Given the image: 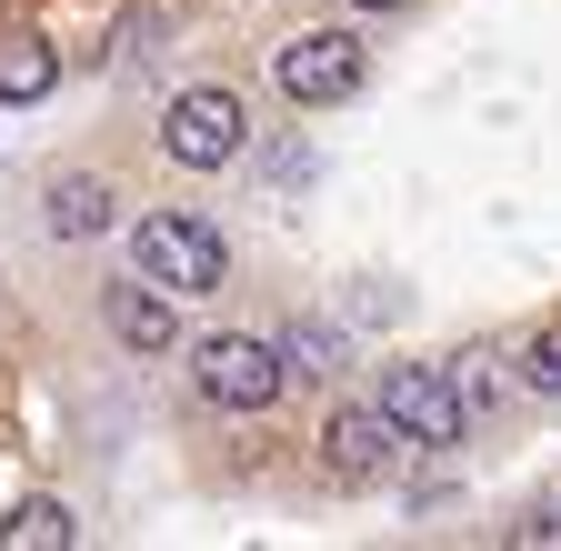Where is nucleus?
<instances>
[{
  "mask_svg": "<svg viewBox=\"0 0 561 551\" xmlns=\"http://www.w3.org/2000/svg\"><path fill=\"white\" fill-rule=\"evenodd\" d=\"M130 261H140V282H161L171 301L231 282V241L210 231V221H191V211H151V221L130 231Z\"/></svg>",
  "mask_w": 561,
  "mask_h": 551,
  "instance_id": "nucleus-1",
  "label": "nucleus"
},
{
  "mask_svg": "<svg viewBox=\"0 0 561 551\" xmlns=\"http://www.w3.org/2000/svg\"><path fill=\"white\" fill-rule=\"evenodd\" d=\"M191 381H201V401H221V411H271L280 381H291V361H280V341H261V331H210L191 352Z\"/></svg>",
  "mask_w": 561,
  "mask_h": 551,
  "instance_id": "nucleus-2",
  "label": "nucleus"
},
{
  "mask_svg": "<svg viewBox=\"0 0 561 551\" xmlns=\"http://www.w3.org/2000/svg\"><path fill=\"white\" fill-rule=\"evenodd\" d=\"M241 141H251V120H241V101L221 81H201V91H181L161 111V151L181 171H221V161H241Z\"/></svg>",
  "mask_w": 561,
  "mask_h": 551,
  "instance_id": "nucleus-3",
  "label": "nucleus"
},
{
  "mask_svg": "<svg viewBox=\"0 0 561 551\" xmlns=\"http://www.w3.org/2000/svg\"><path fill=\"white\" fill-rule=\"evenodd\" d=\"M381 422L401 441H421V451H451L471 411H461V391H451L442 361H401V371H381Z\"/></svg>",
  "mask_w": 561,
  "mask_h": 551,
  "instance_id": "nucleus-4",
  "label": "nucleus"
},
{
  "mask_svg": "<svg viewBox=\"0 0 561 551\" xmlns=\"http://www.w3.org/2000/svg\"><path fill=\"white\" fill-rule=\"evenodd\" d=\"M271 81H280V101H301V111L351 101V91H362V41H341V31H301V41H280V50H271Z\"/></svg>",
  "mask_w": 561,
  "mask_h": 551,
  "instance_id": "nucleus-5",
  "label": "nucleus"
},
{
  "mask_svg": "<svg viewBox=\"0 0 561 551\" xmlns=\"http://www.w3.org/2000/svg\"><path fill=\"white\" fill-rule=\"evenodd\" d=\"M391 451H401V432L381 422V401H341L321 422V471L341 481V492H371V481L391 471Z\"/></svg>",
  "mask_w": 561,
  "mask_h": 551,
  "instance_id": "nucleus-6",
  "label": "nucleus"
},
{
  "mask_svg": "<svg viewBox=\"0 0 561 551\" xmlns=\"http://www.w3.org/2000/svg\"><path fill=\"white\" fill-rule=\"evenodd\" d=\"M111 331L130 341V352H171V341H181V321H171V291L161 282H111Z\"/></svg>",
  "mask_w": 561,
  "mask_h": 551,
  "instance_id": "nucleus-7",
  "label": "nucleus"
},
{
  "mask_svg": "<svg viewBox=\"0 0 561 551\" xmlns=\"http://www.w3.org/2000/svg\"><path fill=\"white\" fill-rule=\"evenodd\" d=\"M41 221H50V241H101V231H111V181H91V171L50 181Z\"/></svg>",
  "mask_w": 561,
  "mask_h": 551,
  "instance_id": "nucleus-8",
  "label": "nucleus"
},
{
  "mask_svg": "<svg viewBox=\"0 0 561 551\" xmlns=\"http://www.w3.org/2000/svg\"><path fill=\"white\" fill-rule=\"evenodd\" d=\"M70 541H81V521H70V502H50V492L0 521V551H70Z\"/></svg>",
  "mask_w": 561,
  "mask_h": 551,
  "instance_id": "nucleus-9",
  "label": "nucleus"
},
{
  "mask_svg": "<svg viewBox=\"0 0 561 551\" xmlns=\"http://www.w3.org/2000/svg\"><path fill=\"white\" fill-rule=\"evenodd\" d=\"M50 81H60V50L50 41H31V31L0 41V101H41Z\"/></svg>",
  "mask_w": 561,
  "mask_h": 551,
  "instance_id": "nucleus-10",
  "label": "nucleus"
},
{
  "mask_svg": "<svg viewBox=\"0 0 561 551\" xmlns=\"http://www.w3.org/2000/svg\"><path fill=\"white\" fill-rule=\"evenodd\" d=\"M280 361H291V371H341V341L321 321H291V331H280Z\"/></svg>",
  "mask_w": 561,
  "mask_h": 551,
  "instance_id": "nucleus-11",
  "label": "nucleus"
},
{
  "mask_svg": "<svg viewBox=\"0 0 561 551\" xmlns=\"http://www.w3.org/2000/svg\"><path fill=\"white\" fill-rule=\"evenodd\" d=\"M522 381L561 401V321H551V331H531V352H522Z\"/></svg>",
  "mask_w": 561,
  "mask_h": 551,
  "instance_id": "nucleus-12",
  "label": "nucleus"
},
{
  "mask_svg": "<svg viewBox=\"0 0 561 551\" xmlns=\"http://www.w3.org/2000/svg\"><path fill=\"white\" fill-rule=\"evenodd\" d=\"M451 391H461V411H481V401H491V391H502V371H491V361H481V352H471V371H461V381H451Z\"/></svg>",
  "mask_w": 561,
  "mask_h": 551,
  "instance_id": "nucleus-13",
  "label": "nucleus"
},
{
  "mask_svg": "<svg viewBox=\"0 0 561 551\" xmlns=\"http://www.w3.org/2000/svg\"><path fill=\"white\" fill-rule=\"evenodd\" d=\"M512 541H561V502H541L531 521H512Z\"/></svg>",
  "mask_w": 561,
  "mask_h": 551,
  "instance_id": "nucleus-14",
  "label": "nucleus"
},
{
  "mask_svg": "<svg viewBox=\"0 0 561 551\" xmlns=\"http://www.w3.org/2000/svg\"><path fill=\"white\" fill-rule=\"evenodd\" d=\"M362 11H401V0H362Z\"/></svg>",
  "mask_w": 561,
  "mask_h": 551,
  "instance_id": "nucleus-15",
  "label": "nucleus"
}]
</instances>
